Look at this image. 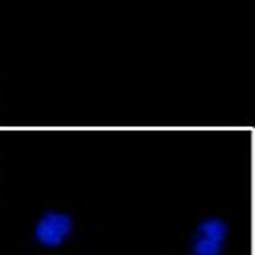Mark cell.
Here are the masks:
<instances>
[{"label": "cell", "instance_id": "obj_1", "mask_svg": "<svg viewBox=\"0 0 255 255\" xmlns=\"http://www.w3.org/2000/svg\"><path fill=\"white\" fill-rule=\"evenodd\" d=\"M75 235V221L65 213H44L32 229V241L40 251L56 253L65 249Z\"/></svg>", "mask_w": 255, "mask_h": 255}, {"label": "cell", "instance_id": "obj_2", "mask_svg": "<svg viewBox=\"0 0 255 255\" xmlns=\"http://www.w3.org/2000/svg\"><path fill=\"white\" fill-rule=\"evenodd\" d=\"M229 229L221 219H207L195 227L187 243V255H225Z\"/></svg>", "mask_w": 255, "mask_h": 255}]
</instances>
